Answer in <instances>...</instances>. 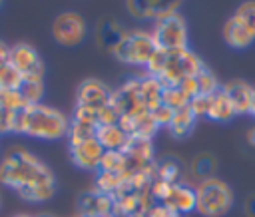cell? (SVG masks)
Returning <instances> with one entry per match:
<instances>
[{"label":"cell","mask_w":255,"mask_h":217,"mask_svg":"<svg viewBox=\"0 0 255 217\" xmlns=\"http://www.w3.org/2000/svg\"><path fill=\"white\" fill-rule=\"evenodd\" d=\"M181 175V167L175 159H161L159 163H155V179L167 181V183H179Z\"/></svg>","instance_id":"4316f807"},{"label":"cell","mask_w":255,"mask_h":217,"mask_svg":"<svg viewBox=\"0 0 255 217\" xmlns=\"http://www.w3.org/2000/svg\"><path fill=\"white\" fill-rule=\"evenodd\" d=\"M247 143H249L251 147H255V127H251V129L247 131Z\"/></svg>","instance_id":"b9f144b4"},{"label":"cell","mask_w":255,"mask_h":217,"mask_svg":"<svg viewBox=\"0 0 255 217\" xmlns=\"http://www.w3.org/2000/svg\"><path fill=\"white\" fill-rule=\"evenodd\" d=\"M233 16L255 36V2H245V4H241V6L235 10Z\"/></svg>","instance_id":"4dcf8cb0"},{"label":"cell","mask_w":255,"mask_h":217,"mask_svg":"<svg viewBox=\"0 0 255 217\" xmlns=\"http://www.w3.org/2000/svg\"><path fill=\"white\" fill-rule=\"evenodd\" d=\"M203 70L201 58L189 48L167 52V62L163 74L157 78L165 88H177L185 78H193Z\"/></svg>","instance_id":"277c9868"},{"label":"cell","mask_w":255,"mask_h":217,"mask_svg":"<svg viewBox=\"0 0 255 217\" xmlns=\"http://www.w3.org/2000/svg\"><path fill=\"white\" fill-rule=\"evenodd\" d=\"M223 40L227 42V46H231L233 50H245L255 42V36L235 18L231 16L225 24H223Z\"/></svg>","instance_id":"e0dca14e"},{"label":"cell","mask_w":255,"mask_h":217,"mask_svg":"<svg viewBox=\"0 0 255 217\" xmlns=\"http://www.w3.org/2000/svg\"><path fill=\"white\" fill-rule=\"evenodd\" d=\"M151 113V117H153V121H155V125L157 127H167L169 123H171V117H173V109H169L167 106H159V108H155L153 111H149Z\"/></svg>","instance_id":"e575fe53"},{"label":"cell","mask_w":255,"mask_h":217,"mask_svg":"<svg viewBox=\"0 0 255 217\" xmlns=\"http://www.w3.org/2000/svg\"><path fill=\"white\" fill-rule=\"evenodd\" d=\"M209 104H211V96H195L189 100V109L193 111L195 117H207V111H209Z\"/></svg>","instance_id":"1f68e13d"},{"label":"cell","mask_w":255,"mask_h":217,"mask_svg":"<svg viewBox=\"0 0 255 217\" xmlns=\"http://www.w3.org/2000/svg\"><path fill=\"white\" fill-rule=\"evenodd\" d=\"M82 217H100V215H96V213H90V215H82Z\"/></svg>","instance_id":"ee69618b"},{"label":"cell","mask_w":255,"mask_h":217,"mask_svg":"<svg viewBox=\"0 0 255 217\" xmlns=\"http://www.w3.org/2000/svg\"><path fill=\"white\" fill-rule=\"evenodd\" d=\"M110 104L120 111V115H139V113L147 111L141 102V96H139V78L133 76L120 90L112 92Z\"/></svg>","instance_id":"ba28073f"},{"label":"cell","mask_w":255,"mask_h":217,"mask_svg":"<svg viewBox=\"0 0 255 217\" xmlns=\"http://www.w3.org/2000/svg\"><path fill=\"white\" fill-rule=\"evenodd\" d=\"M161 94H163V84L157 78L147 74L139 78V96L147 111H153L155 108L161 106Z\"/></svg>","instance_id":"ac0fdd59"},{"label":"cell","mask_w":255,"mask_h":217,"mask_svg":"<svg viewBox=\"0 0 255 217\" xmlns=\"http://www.w3.org/2000/svg\"><path fill=\"white\" fill-rule=\"evenodd\" d=\"M151 34H153V40L159 50L175 52V50L189 48L187 46V24L179 14L157 20Z\"/></svg>","instance_id":"8992f818"},{"label":"cell","mask_w":255,"mask_h":217,"mask_svg":"<svg viewBox=\"0 0 255 217\" xmlns=\"http://www.w3.org/2000/svg\"><path fill=\"white\" fill-rule=\"evenodd\" d=\"M10 64L22 78H44V62L30 44L10 46Z\"/></svg>","instance_id":"9c48e42d"},{"label":"cell","mask_w":255,"mask_h":217,"mask_svg":"<svg viewBox=\"0 0 255 217\" xmlns=\"http://www.w3.org/2000/svg\"><path fill=\"white\" fill-rule=\"evenodd\" d=\"M235 109L227 98V94L223 92V88H219L215 94H211V104H209V111L207 117L211 121H219V123H227L235 117Z\"/></svg>","instance_id":"d6986e66"},{"label":"cell","mask_w":255,"mask_h":217,"mask_svg":"<svg viewBox=\"0 0 255 217\" xmlns=\"http://www.w3.org/2000/svg\"><path fill=\"white\" fill-rule=\"evenodd\" d=\"M249 113L255 117V90H253V100H251V109H249Z\"/></svg>","instance_id":"7bdbcfd3"},{"label":"cell","mask_w":255,"mask_h":217,"mask_svg":"<svg viewBox=\"0 0 255 217\" xmlns=\"http://www.w3.org/2000/svg\"><path fill=\"white\" fill-rule=\"evenodd\" d=\"M0 108L8 113H18L28 108L20 90H0Z\"/></svg>","instance_id":"d4e9b609"},{"label":"cell","mask_w":255,"mask_h":217,"mask_svg":"<svg viewBox=\"0 0 255 217\" xmlns=\"http://www.w3.org/2000/svg\"><path fill=\"white\" fill-rule=\"evenodd\" d=\"M112 102V90L96 80V78H88L80 84L78 88V104L76 106H86L92 109H102Z\"/></svg>","instance_id":"8fae6325"},{"label":"cell","mask_w":255,"mask_h":217,"mask_svg":"<svg viewBox=\"0 0 255 217\" xmlns=\"http://www.w3.org/2000/svg\"><path fill=\"white\" fill-rule=\"evenodd\" d=\"M243 209H245V215H247V217H255V193H251V195L245 199Z\"/></svg>","instance_id":"ab89813d"},{"label":"cell","mask_w":255,"mask_h":217,"mask_svg":"<svg viewBox=\"0 0 255 217\" xmlns=\"http://www.w3.org/2000/svg\"><path fill=\"white\" fill-rule=\"evenodd\" d=\"M128 36V30H124V26L116 20H102L98 26V42L104 50H108L110 54L116 52V48L124 42V38Z\"/></svg>","instance_id":"2e32d148"},{"label":"cell","mask_w":255,"mask_h":217,"mask_svg":"<svg viewBox=\"0 0 255 217\" xmlns=\"http://www.w3.org/2000/svg\"><path fill=\"white\" fill-rule=\"evenodd\" d=\"M0 8H2V2H0Z\"/></svg>","instance_id":"bcb514c9"},{"label":"cell","mask_w":255,"mask_h":217,"mask_svg":"<svg viewBox=\"0 0 255 217\" xmlns=\"http://www.w3.org/2000/svg\"><path fill=\"white\" fill-rule=\"evenodd\" d=\"M118 121H120V111L112 104L98 109V125H114Z\"/></svg>","instance_id":"836d02e7"},{"label":"cell","mask_w":255,"mask_h":217,"mask_svg":"<svg viewBox=\"0 0 255 217\" xmlns=\"http://www.w3.org/2000/svg\"><path fill=\"white\" fill-rule=\"evenodd\" d=\"M189 171H191V177L201 183V181H207L211 177H215L213 173L217 171V159L213 153H197L193 159H191V165H189Z\"/></svg>","instance_id":"ffe728a7"},{"label":"cell","mask_w":255,"mask_h":217,"mask_svg":"<svg viewBox=\"0 0 255 217\" xmlns=\"http://www.w3.org/2000/svg\"><path fill=\"white\" fill-rule=\"evenodd\" d=\"M161 104L167 106L169 109L177 111L189 106V98L179 90V88H165L163 86V94H161Z\"/></svg>","instance_id":"83f0119b"},{"label":"cell","mask_w":255,"mask_h":217,"mask_svg":"<svg viewBox=\"0 0 255 217\" xmlns=\"http://www.w3.org/2000/svg\"><path fill=\"white\" fill-rule=\"evenodd\" d=\"M128 157L124 151H106L100 163L98 171H110V173H126Z\"/></svg>","instance_id":"484cf974"},{"label":"cell","mask_w":255,"mask_h":217,"mask_svg":"<svg viewBox=\"0 0 255 217\" xmlns=\"http://www.w3.org/2000/svg\"><path fill=\"white\" fill-rule=\"evenodd\" d=\"M16 217H30V215H16Z\"/></svg>","instance_id":"f6af8a7d"},{"label":"cell","mask_w":255,"mask_h":217,"mask_svg":"<svg viewBox=\"0 0 255 217\" xmlns=\"http://www.w3.org/2000/svg\"><path fill=\"white\" fill-rule=\"evenodd\" d=\"M96 139L106 151H124L131 137L118 123H114V125H98Z\"/></svg>","instance_id":"9a60e30c"},{"label":"cell","mask_w":255,"mask_h":217,"mask_svg":"<svg viewBox=\"0 0 255 217\" xmlns=\"http://www.w3.org/2000/svg\"><path fill=\"white\" fill-rule=\"evenodd\" d=\"M8 64H10V46L0 42V68H4Z\"/></svg>","instance_id":"60d3db41"},{"label":"cell","mask_w":255,"mask_h":217,"mask_svg":"<svg viewBox=\"0 0 255 217\" xmlns=\"http://www.w3.org/2000/svg\"><path fill=\"white\" fill-rule=\"evenodd\" d=\"M171 185H173V183H167V181H161V179H153V181H151L149 193H151V197L155 199V203H163V201L169 197Z\"/></svg>","instance_id":"d6a6232c"},{"label":"cell","mask_w":255,"mask_h":217,"mask_svg":"<svg viewBox=\"0 0 255 217\" xmlns=\"http://www.w3.org/2000/svg\"><path fill=\"white\" fill-rule=\"evenodd\" d=\"M72 119L98 125V109H92V108H86V106H76V111H74Z\"/></svg>","instance_id":"d590c367"},{"label":"cell","mask_w":255,"mask_h":217,"mask_svg":"<svg viewBox=\"0 0 255 217\" xmlns=\"http://www.w3.org/2000/svg\"><path fill=\"white\" fill-rule=\"evenodd\" d=\"M195 197H197L195 211L203 217H223L233 207L231 187L217 177H211L207 181L197 183L195 185Z\"/></svg>","instance_id":"3957f363"},{"label":"cell","mask_w":255,"mask_h":217,"mask_svg":"<svg viewBox=\"0 0 255 217\" xmlns=\"http://www.w3.org/2000/svg\"><path fill=\"white\" fill-rule=\"evenodd\" d=\"M126 8L131 12L133 18L139 20H163L181 8V2H141V0H129L126 2Z\"/></svg>","instance_id":"30bf717a"},{"label":"cell","mask_w":255,"mask_h":217,"mask_svg":"<svg viewBox=\"0 0 255 217\" xmlns=\"http://www.w3.org/2000/svg\"><path fill=\"white\" fill-rule=\"evenodd\" d=\"M126 177L124 173H110V171H98L96 177V193H104V195H118V191L122 189Z\"/></svg>","instance_id":"7402d4cb"},{"label":"cell","mask_w":255,"mask_h":217,"mask_svg":"<svg viewBox=\"0 0 255 217\" xmlns=\"http://www.w3.org/2000/svg\"><path fill=\"white\" fill-rule=\"evenodd\" d=\"M155 52H157V44L153 40V34L145 30H133V32H128V36L112 56H116L120 62H126V64L147 66V62Z\"/></svg>","instance_id":"5b68a950"},{"label":"cell","mask_w":255,"mask_h":217,"mask_svg":"<svg viewBox=\"0 0 255 217\" xmlns=\"http://www.w3.org/2000/svg\"><path fill=\"white\" fill-rule=\"evenodd\" d=\"M157 129H159V127L155 125L151 113H149V111H143V113H139V115L135 117V135H133V137L151 139Z\"/></svg>","instance_id":"f1b7e54d"},{"label":"cell","mask_w":255,"mask_h":217,"mask_svg":"<svg viewBox=\"0 0 255 217\" xmlns=\"http://www.w3.org/2000/svg\"><path fill=\"white\" fill-rule=\"evenodd\" d=\"M10 115L12 113H8V111H4L0 108V135L2 133H10Z\"/></svg>","instance_id":"f35d334b"},{"label":"cell","mask_w":255,"mask_h":217,"mask_svg":"<svg viewBox=\"0 0 255 217\" xmlns=\"http://www.w3.org/2000/svg\"><path fill=\"white\" fill-rule=\"evenodd\" d=\"M139 217H179V215L173 213L171 209H167L163 203H155L145 215H139Z\"/></svg>","instance_id":"74e56055"},{"label":"cell","mask_w":255,"mask_h":217,"mask_svg":"<svg viewBox=\"0 0 255 217\" xmlns=\"http://www.w3.org/2000/svg\"><path fill=\"white\" fill-rule=\"evenodd\" d=\"M18 90L24 96L28 106H36V104H40V100L44 96V80L42 78H24Z\"/></svg>","instance_id":"603a6c76"},{"label":"cell","mask_w":255,"mask_h":217,"mask_svg":"<svg viewBox=\"0 0 255 217\" xmlns=\"http://www.w3.org/2000/svg\"><path fill=\"white\" fill-rule=\"evenodd\" d=\"M221 88H223V92L227 94V98H229V102H231V106H233V109H235L237 115L249 113V109H251V100H253V90H255V88H251V86H249L247 82H243V80H231V82L223 84Z\"/></svg>","instance_id":"5bb4252c"},{"label":"cell","mask_w":255,"mask_h":217,"mask_svg":"<svg viewBox=\"0 0 255 217\" xmlns=\"http://www.w3.org/2000/svg\"><path fill=\"white\" fill-rule=\"evenodd\" d=\"M0 183L32 203L48 201L56 193V179L50 167L34 153L20 147L6 153L0 161Z\"/></svg>","instance_id":"6da1fadb"},{"label":"cell","mask_w":255,"mask_h":217,"mask_svg":"<svg viewBox=\"0 0 255 217\" xmlns=\"http://www.w3.org/2000/svg\"><path fill=\"white\" fill-rule=\"evenodd\" d=\"M42 217H48V215H42Z\"/></svg>","instance_id":"7dc6e473"},{"label":"cell","mask_w":255,"mask_h":217,"mask_svg":"<svg viewBox=\"0 0 255 217\" xmlns=\"http://www.w3.org/2000/svg\"><path fill=\"white\" fill-rule=\"evenodd\" d=\"M104 153H106V149L100 145V141L96 137L70 147V157H72L74 165L80 169H86V171H98Z\"/></svg>","instance_id":"7c38bea8"},{"label":"cell","mask_w":255,"mask_h":217,"mask_svg":"<svg viewBox=\"0 0 255 217\" xmlns=\"http://www.w3.org/2000/svg\"><path fill=\"white\" fill-rule=\"evenodd\" d=\"M167 209H171L177 215H185L195 211L197 207V197H195V187H189L185 183H173L169 197L163 201Z\"/></svg>","instance_id":"4fadbf2b"},{"label":"cell","mask_w":255,"mask_h":217,"mask_svg":"<svg viewBox=\"0 0 255 217\" xmlns=\"http://www.w3.org/2000/svg\"><path fill=\"white\" fill-rule=\"evenodd\" d=\"M177 88H179L189 100L195 98V96H199V84H197V78H195V76H193V78H185Z\"/></svg>","instance_id":"8d00e7d4"},{"label":"cell","mask_w":255,"mask_h":217,"mask_svg":"<svg viewBox=\"0 0 255 217\" xmlns=\"http://www.w3.org/2000/svg\"><path fill=\"white\" fill-rule=\"evenodd\" d=\"M70 119L50 106H28L24 111L10 115V133H24L44 141L68 137Z\"/></svg>","instance_id":"7a4b0ae2"},{"label":"cell","mask_w":255,"mask_h":217,"mask_svg":"<svg viewBox=\"0 0 255 217\" xmlns=\"http://www.w3.org/2000/svg\"><path fill=\"white\" fill-rule=\"evenodd\" d=\"M86 34H88L86 20L78 12H62L52 22V36L64 48L80 46Z\"/></svg>","instance_id":"52a82bcc"},{"label":"cell","mask_w":255,"mask_h":217,"mask_svg":"<svg viewBox=\"0 0 255 217\" xmlns=\"http://www.w3.org/2000/svg\"><path fill=\"white\" fill-rule=\"evenodd\" d=\"M96 129H98V125L72 119V121H70V129H68L70 147H72V145H78V143H84V141H88V139H92V137H96Z\"/></svg>","instance_id":"cb8c5ba5"},{"label":"cell","mask_w":255,"mask_h":217,"mask_svg":"<svg viewBox=\"0 0 255 217\" xmlns=\"http://www.w3.org/2000/svg\"><path fill=\"white\" fill-rule=\"evenodd\" d=\"M195 78H197V84H199V94H203V96H211V94H215L221 88L217 78H215V74L211 70H207L205 66H203V70Z\"/></svg>","instance_id":"f546056e"},{"label":"cell","mask_w":255,"mask_h":217,"mask_svg":"<svg viewBox=\"0 0 255 217\" xmlns=\"http://www.w3.org/2000/svg\"><path fill=\"white\" fill-rule=\"evenodd\" d=\"M195 119H197V117L193 115V111H191L189 106H187V108L177 109V111L173 113L171 123L167 125V129H169V133H171L175 139H185V137L193 131Z\"/></svg>","instance_id":"44dd1931"}]
</instances>
